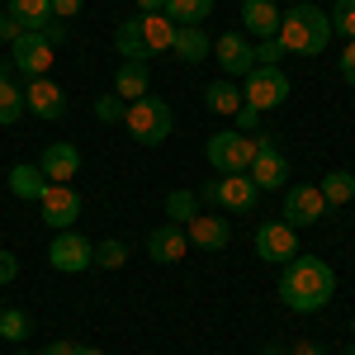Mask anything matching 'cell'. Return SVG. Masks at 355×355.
Returning <instances> with one entry per match:
<instances>
[{
  "mask_svg": "<svg viewBox=\"0 0 355 355\" xmlns=\"http://www.w3.org/2000/svg\"><path fill=\"white\" fill-rule=\"evenodd\" d=\"M232 119H237V133L256 137V128H261V119H266V114H261V110H251V105H242V110L232 114Z\"/></svg>",
  "mask_w": 355,
  "mask_h": 355,
  "instance_id": "35",
  "label": "cell"
},
{
  "mask_svg": "<svg viewBox=\"0 0 355 355\" xmlns=\"http://www.w3.org/2000/svg\"><path fill=\"white\" fill-rule=\"evenodd\" d=\"M5 15L24 28V33H38V28L53 19V5L48 0H5Z\"/></svg>",
  "mask_w": 355,
  "mask_h": 355,
  "instance_id": "24",
  "label": "cell"
},
{
  "mask_svg": "<svg viewBox=\"0 0 355 355\" xmlns=\"http://www.w3.org/2000/svg\"><path fill=\"white\" fill-rule=\"evenodd\" d=\"M38 33H43V38H48V43H53V48H62V43H67V38H71V33H67V19H48V24L38 28Z\"/></svg>",
  "mask_w": 355,
  "mask_h": 355,
  "instance_id": "36",
  "label": "cell"
},
{
  "mask_svg": "<svg viewBox=\"0 0 355 355\" xmlns=\"http://www.w3.org/2000/svg\"><path fill=\"white\" fill-rule=\"evenodd\" d=\"M256 355H289V351H284L279 341H266V346H261V351H256Z\"/></svg>",
  "mask_w": 355,
  "mask_h": 355,
  "instance_id": "44",
  "label": "cell"
},
{
  "mask_svg": "<svg viewBox=\"0 0 355 355\" xmlns=\"http://www.w3.org/2000/svg\"><path fill=\"white\" fill-rule=\"evenodd\" d=\"M256 256L261 261H270V266H284V261H294L299 256V227H289V223H261L256 227Z\"/></svg>",
  "mask_w": 355,
  "mask_h": 355,
  "instance_id": "9",
  "label": "cell"
},
{
  "mask_svg": "<svg viewBox=\"0 0 355 355\" xmlns=\"http://www.w3.org/2000/svg\"><path fill=\"white\" fill-rule=\"evenodd\" d=\"M204 105H209L214 114H237L246 100H242V90H237V81H232V76H218V81L204 85Z\"/></svg>",
  "mask_w": 355,
  "mask_h": 355,
  "instance_id": "25",
  "label": "cell"
},
{
  "mask_svg": "<svg viewBox=\"0 0 355 355\" xmlns=\"http://www.w3.org/2000/svg\"><path fill=\"white\" fill-rule=\"evenodd\" d=\"M53 57H57V48L43 38V33H19V38L10 43V67L24 71L28 81L48 76V71H53Z\"/></svg>",
  "mask_w": 355,
  "mask_h": 355,
  "instance_id": "8",
  "label": "cell"
},
{
  "mask_svg": "<svg viewBox=\"0 0 355 355\" xmlns=\"http://www.w3.org/2000/svg\"><path fill=\"white\" fill-rule=\"evenodd\" d=\"M114 53L123 57V62H152L147 48H142V33H137V15L123 19V24H114Z\"/></svg>",
  "mask_w": 355,
  "mask_h": 355,
  "instance_id": "26",
  "label": "cell"
},
{
  "mask_svg": "<svg viewBox=\"0 0 355 355\" xmlns=\"http://www.w3.org/2000/svg\"><path fill=\"white\" fill-rule=\"evenodd\" d=\"M24 114L43 119V123H57L67 119V90L53 81V76H38V81L24 85Z\"/></svg>",
  "mask_w": 355,
  "mask_h": 355,
  "instance_id": "11",
  "label": "cell"
},
{
  "mask_svg": "<svg viewBox=\"0 0 355 355\" xmlns=\"http://www.w3.org/2000/svg\"><path fill=\"white\" fill-rule=\"evenodd\" d=\"M15 275H19V256H15V251H5V246H0V284H10V279H15Z\"/></svg>",
  "mask_w": 355,
  "mask_h": 355,
  "instance_id": "37",
  "label": "cell"
},
{
  "mask_svg": "<svg viewBox=\"0 0 355 355\" xmlns=\"http://www.w3.org/2000/svg\"><path fill=\"white\" fill-rule=\"evenodd\" d=\"M341 81L346 85H355V38L341 48Z\"/></svg>",
  "mask_w": 355,
  "mask_h": 355,
  "instance_id": "38",
  "label": "cell"
},
{
  "mask_svg": "<svg viewBox=\"0 0 355 355\" xmlns=\"http://www.w3.org/2000/svg\"><path fill=\"white\" fill-rule=\"evenodd\" d=\"M137 10L142 15H157V10H166V0H137Z\"/></svg>",
  "mask_w": 355,
  "mask_h": 355,
  "instance_id": "43",
  "label": "cell"
},
{
  "mask_svg": "<svg viewBox=\"0 0 355 355\" xmlns=\"http://www.w3.org/2000/svg\"><path fill=\"white\" fill-rule=\"evenodd\" d=\"M137 33H142V48H147V57L171 53V43H175V24L166 19L162 10H157V15H137Z\"/></svg>",
  "mask_w": 355,
  "mask_h": 355,
  "instance_id": "20",
  "label": "cell"
},
{
  "mask_svg": "<svg viewBox=\"0 0 355 355\" xmlns=\"http://www.w3.org/2000/svg\"><path fill=\"white\" fill-rule=\"evenodd\" d=\"M43 355H81V346H76V341H53Z\"/></svg>",
  "mask_w": 355,
  "mask_h": 355,
  "instance_id": "42",
  "label": "cell"
},
{
  "mask_svg": "<svg viewBox=\"0 0 355 355\" xmlns=\"http://www.w3.org/2000/svg\"><path fill=\"white\" fill-rule=\"evenodd\" d=\"M28 331H33V322H28L24 308H5V313H0V336H5V341H24Z\"/></svg>",
  "mask_w": 355,
  "mask_h": 355,
  "instance_id": "30",
  "label": "cell"
},
{
  "mask_svg": "<svg viewBox=\"0 0 355 355\" xmlns=\"http://www.w3.org/2000/svg\"><path fill=\"white\" fill-rule=\"evenodd\" d=\"M351 336H355V318H351Z\"/></svg>",
  "mask_w": 355,
  "mask_h": 355,
  "instance_id": "47",
  "label": "cell"
},
{
  "mask_svg": "<svg viewBox=\"0 0 355 355\" xmlns=\"http://www.w3.org/2000/svg\"><path fill=\"white\" fill-rule=\"evenodd\" d=\"M38 209H43V223L53 232H67L81 218V190L76 185H48V194L38 199Z\"/></svg>",
  "mask_w": 355,
  "mask_h": 355,
  "instance_id": "12",
  "label": "cell"
},
{
  "mask_svg": "<svg viewBox=\"0 0 355 355\" xmlns=\"http://www.w3.org/2000/svg\"><path fill=\"white\" fill-rule=\"evenodd\" d=\"M256 152H261V133L246 137L237 128H223V133H214L204 142V157H209V166L218 175H246V166L256 162Z\"/></svg>",
  "mask_w": 355,
  "mask_h": 355,
  "instance_id": "4",
  "label": "cell"
},
{
  "mask_svg": "<svg viewBox=\"0 0 355 355\" xmlns=\"http://www.w3.org/2000/svg\"><path fill=\"white\" fill-rule=\"evenodd\" d=\"M275 294L289 313H322L336 299V270L322 256H294V261H284Z\"/></svg>",
  "mask_w": 355,
  "mask_h": 355,
  "instance_id": "1",
  "label": "cell"
},
{
  "mask_svg": "<svg viewBox=\"0 0 355 355\" xmlns=\"http://www.w3.org/2000/svg\"><path fill=\"white\" fill-rule=\"evenodd\" d=\"M48 266L62 275H81L95 266V242L85 237L81 227H67V232H57L53 242H48Z\"/></svg>",
  "mask_w": 355,
  "mask_h": 355,
  "instance_id": "6",
  "label": "cell"
},
{
  "mask_svg": "<svg viewBox=\"0 0 355 355\" xmlns=\"http://www.w3.org/2000/svg\"><path fill=\"white\" fill-rule=\"evenodd\" d=\"M279 10H275V0H242V28L251 38H275L279 33Z\"/></svg>",
  "mask_w": 355,
  "mask_h": 355,
  "instance_id": "18",
  "label": "cell"
},
{
  "mask_svg": "<svg viewBox=\"0 0 355 355\" xmlns=\"http://www.w3.org/2000/svg\"><path fill=\"white\" fill-rule=\"evenodd\" d=\"M147 85H152V67H147V62H123V67L114 71V95H119L123 105L142 100Z\"/></svg>",
  "mask_w": 355,
  "mask_h": 355,
  "instance_id": "19",
  "label": "cell"
},
{
  "mask_svg": "<svg viewBox=\"0 0 355 355\" xmlns=\"http://www.w3.org/2000/svg\"><path fill=\"white\" fill-rule=\"evenodd\" d=\"M318 190H322V199H327V209L331 204H336V209H341V204H355V175L346 171V166H341V171H327Z\"/></svg>",
  "mask_w": 355,
  "mask_h": 355,
  "instance_id": "28",
  "label": "cell"
},
{
  "mask_svg": "<svg viewBox=\"0 0 355 355\" xmlns=\"http://www.w3.org/2000/svg\"><path fill=\"white\" fill-rule=\"evenodd\" d=\"M327 214V199L318 185H289L284 190V223L289 227H313V223H322Z\"/></svg>",
  "mask_w": 355,
  "mask_h": 355,
  "instance_id": "13",
  "label": "cell"
},
{
  "mask_svg": "<svg viewBox=\"0 0 355 355\" xmlns=\"http://www.w3.org/2000/svg\"><path fill=\"white\" fill-rule=\"evenodd\" d=\"M95 266H100V270H119V266H128V242H119V237L100 242V246H95Z\"/></svg>",
  "mask_w": 355,
  "mask_h": 355,
  "instance_id": "31",
  "label": "cell"
},
{
  "mask_svg": "<svg viewBox=\"0 0 355 355\" xmlns=\"http://www.w3.org/2000/svg\"><path fill=\"white\" fill-rule=\"evenodd\" d=\"M331 33L355 38V0H336V5H331Z\"/></svg>",
  "mask_w": 355,
  "mask_h": 355,
  "instance_id": "33",
  "label": "cell"
},
{
  "mask_svg": "<svg viewBox=\"0 0 355 355\" xmlns=\"http://www.w3.org/2000/svg\"><path fill=\"white\" fill-rule=\"evenodd\" d=\"M214 57H218L223 76H246L256 62H251V38L246 33H223L218 43H214Z\"/></svg>",
  "mask_w": 355,
  "mask_h": 355,
  "instance_id": "17",
  "label": "cell"
},
{
  "mask_svg": "<svg viewBox=\"0 0 355 355\" xmlns=\"http://www.w3.org/2000/svg\"><path fill=\"white\" fill-rule=\"evenodd\" d=\"M275 38L284 43V53L318 57V53H327V43H331V15H322L318 5H289Z\"/></svg>",
  "mask_w": 355,
  "mask_h": 355,
  "instance_id": "2",
  "label": "cell"
},
{
  "mask_svg": "<svg viewBox=\"0 0 355 355\" xmlns=\"http://www.w3.org/2000/svg\"><path fill=\"white\" fill-rule=\"evenodd\" d=\"M185 237L199 251H227L232 242V227H227V214H199V218L185 223Z\"/></svg>",
  "mask_w": 355,
  "mask_h": 355,
  "instance_id": "15",
  "label": "cell"
},
{
  "mask_svg": "<svg viewBox=\"0 0 355 355\" xmlns=\"http://www.w3.org/2000/svg\"><path fill=\"white\" fill-rule=\"evenodd\" d=\"M185 251H190V237H185L180 223H162V227L147 232V256H152L157 266H175Z\"/></svg>",
  "mask_w": 355,
  "mask_h": 355,
  "instance_id": "16",
  "label": "cell"
},
{
  "mask_svg": "<svg viewBox=\"0 0 355 355\" xmlns=\"http://www.w3.org/2000/svg\"><path fill=\"white\" fill-rule=\"evenodd\" d=\"M199 204H204L199 190H171V194H166V218L185 227L190 218H199Z\"/></svg>",
  "mask_w": 355,
  "mask_h": 355,
  "instance_id": "29",
  "label": "cell"
},
{
  "mask_svg": "<svg viewBox=\"0 0 355 355\" xmlns=\"http://www.w3.org/2000/svg\"><path fill=\"white\" fill-rule=\"evenodd\" d=\"M48 185H53V180H48V175H43V171H38L33 162L10 166V194H15V199H28V204H38V199L48 194Z\"/></svg>",
  "mask_w": 355,
  "mask_h": 355,
  "instance_id": "21",
  "label": "cell"
},
{
  "mask_svg": "<svg viewBox=\"0 0 355 355\" xmlns=\"http://www.w3.org/2000/svg\"><path fill=\"white\" fill-rule=\"evenodd\" d=\"M289 355H327V351H322L318 341H294V346H289Z\"/></svg>",
  "mask_w": 355,
  "mask_h": 355,
  "instance_id": "41",
  "label": "cell"
},
{
  "mask_svg": "<svg viewBox=\"0 0 355 355\" xmlns=\"http://www.w3.org/2000/svg\"><path fill=\"white\" fill-rule=\"evenodd\" d=\"M171 53L180 57L185 67H199L204 57L214 53V43H209V33H204L199 24H190V28H180V24H175V43H171Z\"/></svg>",
  "mask_w": 355,
  "mask_h": 355,
  "instance_id": "22",
  "label": "cell"
},
{
  "mask_svg": "<svg viewBox=\"0 0 355 355\" xmlns=\"http://www.w3.org/2000/svg\"><path fill=\"white\" fill-rule=\"evenodd\" d=\"M199 199L204 204H218L223 214H256L261 190L251 185V175H218V180H209L199 190Z\"/></svg>",
  "mask_w": 355,
  "mask_h": 355,
  "instance_id": "5",
  "label": "cell"
},
{
  "mask_svg": "<svg viewBox=\"0 0 355 355\" xmlns=\"http://www.w3.org/2000/svg\"><path fill=\"white\" fill-rule=\"evenodd\" d=\"M48 5H53L57 19H71V15H81V10H85V0H48Z\"/></svg>",
  "mask_w": 355,
  "mask_h": 355,
  "instance_id": "39",
  "label": "cell"
},
{
  "mask_svg": "<svg viewBox=\"0 0 355 355\" xmlns=\"http://www.w3.org/2000/svg\"><path fill=\"white\" fill-rule=\"evenodd\" d=\"M123 110H128V105H123L119 95H100V100H95V119H100V123H123Z\"/></svg>",
  "mask_w": 355,
  "mask_h": 355,
  "instance_id": "34",
  "label": "cell"
},
{
  "mask_svg": "<svg viewBox=\"0 0 355 355\" xmlns=\"http://www.w3.org/2000/svg\"><path fill=\"white\" fill-rule=\"evenodd\" d=\"M0 313H5V308H0Z\"/></svg>",
  "mask_w": 355,
  "mask_h": 355,
  "instance_id": "49",
  "label": "cell"
},
{
  "mask_svg": "<svg viewBox=\"0 0 355 355\" xmlns=\"http://www.w3.org/2000/svg\"><path fill=\"white\" fill-rule=\"evenodd\" d=\"M19 355H33V351H19Z\"/></svg>",
  "mask_w": 355,
  "mask_h": 355,
  "instance_id": "48",
  "label": "cell"
},
{
  "mask_svg": "<svg viewBox=\"0 0 355 355\" xmlns=\"http://www.w3.org/2000/svg\"><path fill=\"white\" fill-rule=\"evenodd\" d=\"M346 355H355V336H351V346H346Z\"/></svg>",
  "mask_w": 355,
  "mask_h": 355,
  "instance_id": "46",
  "label": "cell"
},
{
  "mask_svg": "<svg viewBox=\"0 0 355 355\" xmlns=\"http://www.w3.org/2000/svg\"><path fill=\"white\" fill-rule=\"evenodd\" d=\"M284 43H279V38H256V43H251V62H256V67H279V62H284Z\"/></svg>",
  "mask_w": 355,
  "mask_h": 355,
  "instance_id": "32",
  "label": "cell"
},
{
  "mask_svg": "<svg viewBox=\"0 0 355 355\" xmlns=\"http://www.w3.org/2000/svg\"><path fill=\"white\" fill-rule=\"evenodd\" d=\"M171 24H180V28H190V24H204L209 15H214V0H166V10H162Z\"/></svg>",
  "mask_w": 355,
  "mask_h": 355,
  "instance_id": "27",
  "label": "cell"
},
{
  "mask_svg": "<svg viewBox=\"0 0 355 355\" xmlns=\"http://www.w3.org/2000/svg\"><path fill=\"white\" fill-rule=\"evenodd\" d=\"M81 355H105V351H95V346H81Z\"/></svg>",
  "mask_w": 355,
  "mask_h": 355,
  "instance_id": "45",
  "label": "cell"
},
{
  "mask_svg": "<svg viewBox=\"0 0 355 355\" xmlns=\"http://www.w3.org/2000/svg\"><path fill=\"white\" fill-rule=\"evenodd\" d=\"M246 175H251L256 190H284V180H289V157L275 147V137L261 133V152H256V162L246 166Z\"/></svg>",
  "mask_w": 355,
  "mask_h": 355,
  "instance_id": "10",
  "label": "cell"
},
{
  "mask_svg": "<svg viewBox=\"0 0 355 355\" xmlns=\"http://www.w3.org/2000/svg\"><path fill=\"white\" fill-rule=\"evenodd\" d=\"M24 119V85H15V67H0V128Z\"/></svg>",
  "mask_w": 355,
  "mask_h": 355,
  "instance_id": "23",
  "label": "cell"
},
{
  "mask_svg": "<svg viewBox=\"0 0 355 355\" xmlns=\"http://www.w3.org/2000/svg\"><path fill=\"white\" fill-rule=\"evenodd\" d=\"M38 171H43L53 185L76 180V171H81V147H76V142H48L43 157H38Z\"/></svg>",
  "mask_w": 355,
  "mask_h": 355,
  "instance_id": "14",
  "label": "cell"
},
{
  "mask_svg": "<svg viewBox=\"0 0 355 355\" xmlns=\"http://www.w3.org/2000/svg\"><path fill=\"white\" fill-rule=\"evenodd\" d=\"M171 105H166L162 95H142V100H133L128 110H123V128H128V137L133 142H142V147H162L166 137H171Z\"/></svg>",
  "mask_w": 355,
  "mask_h": 355,
  "instance_id": "3",
  "label": "cell"
},
{
  "mask_svg": "<svg viewBox=\"0 0 355 355\" xmlns=\"http://www.w3.org/2000/svg\"><path fill=\"white\" fill-rule=\"evenodd\" d=\"M19 33H24V28H19L15 19H10V15H5V10H0V38H10V43H15Z\"/></svg>",
  "mask_w": 355,
  "mask_h": 355,
  "instance_id": "40",
  "label": "cell"
},
{
  "mask_svg": "<svg viewBox=\"0 0 355 355\" xmlns=\"http://www.w3.org/2000/svg\"><path fill=\"white\" fill-rule=\"evenodd\" d=\"M242 100L251 110H279L284 100H289V76L279 71V67H251L246 71V85H242Z\"/></svg>",
  "mask_w": 355,
  "mask_h": 355,
  "instance_id": "7",
  "label": "cell"
}]
</instances>
